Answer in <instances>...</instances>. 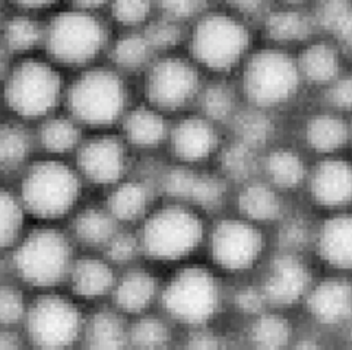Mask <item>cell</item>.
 Instances as JSON below:
<instances>
[{
    "mask_svg": "<svg viewBox=\"0 0 352 350\" xmlns=\"http://www.w3.org/2000/svg\"><path fill=\"white\" fill-rule=\"evenodd\" d=\"M316 2H318V0H274V3L297 6V8H309V9H311Z\"/></svg>",
    "mask_w": 352,
    "mask_h": 350,
    "instance_id": "cell-52",
    "label": "cell"
},
{
    "mask_svg": "<svg viewBox=\"0 0 352 350\" xmlns=\"http://www.w3.org/2000/svg\"><path fill=\"white\" fill-rule=\"evenodd\" d=\"M175 327L166 315L142 314L129 324V346L138 349H166L175 340Z\"/></svg>",
    "mask_w": 352,
    "mask_h": 350,
    "instance_id": "cell-35",
    "label": "cell"
},
{
    "mask_svg": "<svg viewBox=\"0 0 352 350\" xmlns=\"http://www.w3.org/2000/svg\"><path fill=\"white\" fill-rule=\"evenodd\" d=\"M294 142L311 158L351 154V117L309 100L292 115Z\"/></svg>",
    "mask_w": 352,
    "mask_h": 350,
    "instance_id": "cell-14",
    "label": "cell"
},
{
    "mask_svg": "<svg viewBox=\"0 0 352 350\" xmlns=\"http://www.w3.org/2000/svg\"><path fill=\"white\" fill-rule=\"evenodd\" d=\"M318 218L301 200L297 202L272 229L274 248L311 255Z\"/></svg>",
    "mask_w": 352,
    "mask_h": 350,
    "instance_id": "cell-30",
    "label": "cell"
},
{
    "mask_svg": "<svg viewBox=\"0 0 352 350\" xmlns=\"http://www.w3.org/2000/svg\"><path fill=\"white\" fill-rule=\"evenodd\" d=\"M243 105L244 101L236 79L206 76L195 110L227 128Z\"/></svg>",
    "mask_w": 352,
    "mask_h": 350,
    "instance_id": "cell-29",
    "label": "cell"
},
{
    "mask_svg": "<svg viewBox=\"0 0 352 350\" xmlns=\"http://www.w3.org/2000/svg\"><path fill=\"white\" fill-rule=\"evenodd\" d=\"M259 41L253 21L215 2L189 23L184 45L206 76L234 78Z\"/></svg>",
    "mask_w": 352,
    "mask_h": 350,
    "instance_id": "cell-1",
    "label": "cell"
},
{
    "mask_svg": "<svg viewBox=\"0 0 352 350\" xmlns=\"http://www.w3.org/2000/svg\"><path fill=\"white\" fill-rule=\"evenodd\" d=\"M127 143L122 137L98 136L78 148L80 175L97 185H116L129 170Z\"/></svg>",
    "mask_w": 352,
    "mask_h": 350,
    "instance_id": "cell-22",
    "label": "cell"
},
{
    "mask_svg": "<svg viewBox=\"0 0 352 350\" xmlns=\"http://www.w3.org/2000/svg\"><path fill=\"white\" fill-rule=\"evenodd\" d=\"M66 102L79 124L105 127L122 121L129 110L124 76L114 67L88 69L66 91Z\"/></svg>",
    "mask_w": 352,
    "mask_h": 350,
    "instance_id": "cell-6",
    "label": "cell"
},
{
    "mask_svg": "<svg viewBox=\"0 0 352 350\" xmlns=\"http://www.w3.org/2000/svg\"><path fill=\"white\" fill-rule=\"evenodd\" d=\"M261 155L262 152L228 136L214 165L222 177L236 187L259 175Z\"/></svg>",
    "mask_w": 352,
    "mask_h": 350,
    "instance_id": "cell-32",
    "label": "cell"
},
{
    "mask_svg": "<svg viewBox=\"0 0 352 350\" xmlns=\"http://www.w3.org/2000/svg\"><path fill=\"white\" fill-rule=\"evenodd\" d=\"M67 280L78 296L97 299L111 294L117 277L110 261L97 257H84L74 261Z\"/></svg>",
    "mask_w": 352,
    "mask_h": 350,
    "instance_id": "cell-31",
    "label": "cell"
},
{
    "mask_svg": "<svg viewBox=\"0 0 352 350\" xmlns=\"http://www.w3.org/2000/svg\"><path fill=\"white\" fill-rule=\"evenodd\" d=\"M113 19L126 30H142L157 12L155 0H110Z\"/></svg>",
    "mask_w": 352,
    "mask_h": 350,
    "instance_id": "cell-43",
    "label": "cell"
},
{
    "mask_svg": "<svg viewBox=\"0 0 352 350\" xmlns=\"http://www.w3.org/2000/svg\"><path fill=\"white\" fill-rule=\"evenodd\" d=\"M28 307L21 292L9 285H0V325L12 327L25 320Z\"/></svg>",
    "mask_w": 352,
    "mask_h": 350,
    "instance_id": "cell-46",
    "label": "cell"
},
{
    "mask_svg": "<svg viewBox=\"0 0 352 350\" xmlns=\"http://www.w3.org/2000/svg\"><path fill=\"white\" fill-rule=\"evenodd\" d=\"M3 95L10 111L22 119H44L62 101L63 80L50 62L28 58L9 70Z\"/></svg>",
    "mask_w": 352,
    "mask_h": 350,
    "instance_id": "cell-11",
    "label": "cell"
},
{
    "mask_svg": "<svg viewBox=\"0 0 352 350\" xmlns=\"http://www.w3.org/2000/svg\"><path fill=\"white\" fill-rule=\"evenodd\" d=\"M162 282L146 268L135 267L116 280L113 289V301L116 310L123 315L138 317L158 305Z\"/></svg>",
    "mask_w": 352,
    "mask_h": 350,
    "instance_id": "cell-28",
    "label": "cell"
},
{
    "mask_svg": "<svg viewBox=\"0 0 352 350\" xmlns=\"http://www.w3.org/2000/svg\"><path fill=\"white\" fill-rule=\"evenodd\" d=\"M107 41V28L96 12L72 6L58 12L47 23L43 44L53 63L80 67L96 60Z\"/></svg>",
    "mask_w": 352,
    "mask_h": 350,
    "instance_id": "cell-8",
    "label": "cell"
},
{
    "mask_svg": "<svg viewBox=\"0 0 352 350\" xmlns=\"http://www.w3.org/2000/svg\"><path fill=\"white\" fill-rule=\"evenodd\" d=\"M21 346L19 336L8 329L0 330V349H16Z\"/></svg>",
    "mask_w": 352,
    "mask_h": 350,
    "instance_id": "cell-51",
    "label": "cell"
},
{
    "mask_svg": "<svg viewBox=\"0 0 352 350\" xmlns=\"http://www.w3.org/2000/svg\"><path fill=\"white\" fill-rule=\"evenodd\" d=\"M230 282L212 266L187 263L162 282L161 312L184 331L217 327L228 312Z\"/></svg>",
    "mask_w": 352,
    "mask_h": 350,
    "instance_id": "cell-3",
    "label": "cell"
},
{
    "mask_svg": "<svg viewBox=\"0 0 352 350\" xmlns=\"http://www.w3.org/2000/svg\"><path fill=\"white\" fill-rule=\"evenodd\" d=\"M168 117L145 101L136 107H129L120 121L124 142L142 152L166 146L171 126Z\"/></svg>",
    "mask_w": 352,
    "mask_h": 350,
    "instance_id": "cell-27",
    "label": "cell"
},
{
    "mask_svg": "<svg viewBox=\"0 0 352 350\" xmlns=\"http://www.w3.org/2000/svg\"><path fill=\"white\" fill-rule=\"evenodd\" d=\"M15 3L19 9L25 12H35V10H44L56 5L58 0H10Z\"/></svg>",
    "mask_w": 352,
    "mask_h": 350,
    "instance_id": "cell-49",
    "label": "cell"
},
{
    "mask_svg": "<svg viewBox=\"0 0 352 350\" xmlns=\"http://www.w3.org/2000/svg\"><path fill=\"white\" fill-rule=\"evenodd\" d=\"M294 53L310 98L329 85L349 63H352L342 47L331 35L323 32L302 44Z\"/></svg>",
    "mask_w": 352,
    "mask_h": 350,
    "instance_id": "cell-23",
    "label": "cell"
},
{
    "mask_svg": "<svg viewBox=\"0 0 352 350\" xmlns=\"http://www.w3.org/2000/svg\"><path fill=\"white\" fill-rule=\"evenodd\" d=\"M215 2L256 23L274 3V0H215Z\"/></svg>",
    "mask_w": 352,
    "mask_h": 350,
    "instance_id": "cell-48",
    "label": "cell"
},
{
    "mask_svg": "<svg viewBox=\"0 0 352 350\" xmlns=\"http://www.w3.org/2000/svg\"><path fill=\"white\" fill-rule=\"evenodd\" d=\"M318 268L309 254L274 248L254 279L269 308L298 314L319 276Z\"/></svg>",
    "mask_w": 352,
    "mask_h": 350,
    "instance_id": "cell-12",
    "label": "cell"
},
{
    "mask_svg": "<svg viewBox=\"0 0 352 350\" xmlns=\"http://www.w3.org/2000/svg\"><path fill=\"white\" fill-rule=\"evenodd\" d=\"M8 50L3 45H0V80H5L9 72V60H8Z\"/></svg>",
    "mask_w": 352,
    "mask_h": 350,
    "instance_id": "cell-53",
    "label": "cell"
},
{
    "mask_svg": "<svg viewBox=\"0 0 352 350\" xmlns=\"http://www.w3.org/2000/svg\"><path fill=\"white\" fill-rule=\"evenodd\" d=\"M25 213L19 197L6 190H0V250L18 244Z\"/></svg>",
    "mask_w": 352,
    "mask_h": 350,
    "instance_id": "cell-41",
    "label": "cell"
},
{
    "mask_svg": "<svg viewBox=\"0 0 352 350\" xmlns=\"http://www.w3.org/2000/svg\"><path fill=\"white\" fill-rule=\"evenodd\" d=\"M0 23H3L2 22V10H0Z\"/></svg>",
    "mask_w": 352,
    "mask_h": 350,
    "instance_id": "cell-55",
    "label": "cell"
},
{
    "mask_svg": "<svg viewBox=\"0 0 352 350\" xmlns=\"http://www.w3.org/2000/svg\"><path fill=\"white\" fill-rule=\"evenodd\" d=\"M351 154H352V117H351Z\"/></svg>",
    "mask_w": 352,
    "mask_h": 350,
    "instance_id": "cell-54",
    "label": "cell"
},
{
    "mask_svg": "<svg viewBox=\"0 0 352 350\" xmlns=\"http://www.w3.org/2000/svg\"><path fill=\"white\" fill-rule=\"evenodd\" d=\"M30 340L44 349L72 346L84 333L85 320L79 308L65 296L45 294L35 299L25 315Z\"/></svg>",
    "mask_w": 352,
    "mask_h": 350,
    "instance_id": "cell-15",
    "label": "cell"
},
{
    "mask_svg": "<svg viewBox=\"0 0 352 350\" xmlns=\"http://www.w3.org/2000/svg\"><path fill=\"white\" fill-rule=\"evenodd\" d=\"M227 137V128L195 110L171 121L166 146L175 163L204 168L215 162Z\"/></svg>",
    "mask_w": 352,
    "mask_h": 350,
    "instance_id": "cell-16",
    "label": "cell"
},
{
    "mask_svg": "<svg viewBox=\"0 0 352 350\" xmlns=\"http://www.w3.org/2000/svg\"><path fill=\"white\" fill-rule=\"evenodd\" d=\"M160 196L157 181L148 175L126 178L113 185L107 209L120 225H139L157 206Z\"/></svg>",
    "mask_w": 352,
    "mask_h": 350,
    "instance_id": "cell-25",
    "label": "cell"
},
{
    "mask_svg": "<svg viewBox=\"0 0 352 350\" xmlns=\"http://www.w3.org/2000/svg\"><path fill=\"white\" fill-rule=\"evenodd\" d=\"M300 200L318 215L352 209V155L313 159Z\"/></svg>",
    "mask_w": 352,
    "mask_h": 350,
    "instance_id": "cell-17",
    "label": "cell"
},
{
    "mask_svg": "<svg viewBox=\"0 0 352 350\" xmlns=\"http://www.w3.org/2000/svg\"><path fill=\"white\" fill-rule=\"evenodd\" d=\"M298 315L304 325L333 340H341L352 325V276L319 273L301 303Z\"/></svg>",
    "mask_w": 352,
    "mask_h": 350,
    "instance_id": "cell-13",
    "label": "cell"
},
{
    "mask_svg": "<svg viewBox=\"0 0 352 350\" xmlns=\"http://www.w3.org/2000/svg\"><path fill=\"white\" fill-rule=\"evenodd\" d=\"M310 100L326 108L352 117V63Z\"/></svg>",
    "mask_w": 352,
    "mask_h": 350,
    "instance_id": "cell-42",
    "label": "cell"
},
{
    "mask_svg": "<svg viewBox=\"0 0 352 350\" xmlns=\"http://www.w3.org/2000/svg\"><path fill=\"white\" fill-rule=\"evenodd\" d=\"M74 8L88 10V12H97L105 6L110 5V0H72Z\"/></svg>",
    "mask_w": 352,
    "mask_h": 350,
    "instance_id": "cell-50",
    "label": "cell"
},
{
    "mask_svg": "<svg viewBox=\"0 0 352 350\" xmlns=\"http://www.w3.org/2000/svg\"><path fill=\"white\" fill-rule=\"evenodd\" d=\"M80 196L79 174L60 161H40L31 165L22 178L21 203L25 212L54 220L66 216Z\"/></svg>",
    "mask_w": 352,
    "mask_h": 350,
    "instance_id": "cell-9",
    "label": "cell"
},
{
    "mask_svg": "<svg viewBox=\"0 0 352 350\" xmlns=\"http://www.w3.org/2000/svg\"><path fill=\"white\" fill-rule=\"evenodd\" d=\"M297 203L261 175L234 187L230 210L254 224L274 229Z\"/></svg>",
    "mask_w": 352,
    "mask_h": 350,
    "instance_id": "cell-20",
    "label": "cell"
},
{
    "mask_svg": "<svg viewBox=\"0 0 352 350\" xmlns=\"http://www.w3.org/2000/svg\"><path fill=\"white\" fill-rule=\"evenodd\" d=\"M32 140L27 128L6 123L0 126V171L18 170L30 156Z\"/></svg>",
    "mask_w": 352,
    "mask_h": 350,
    "instance_id": "cell-39",
    "label": "cell"
},
{
    "mask_svg": "<svg viewBox=\"0 0 352 350\" xmlns=\"http://www.w3.org/2000/svg\"><path fill=\"white\" fill-rule=\"evenodd\" d=\"M157 51L151 45L142 30H127L111 47V60L114 69L123 75H142L155 60Z\"/></svg>",
    "mask_w": 352,
    "mask_h": 350,
    "instance_id": "cell-33",
    "label": "cell"
},
{
    "mask_svg": "<svg viewBox=\"0 0 352 350\" xmlns=\"http://www.w3.org/2000/svg\"><path fill=\"white\" fill-rule=\"evenodd\" d=\"M187 30H189L187 23L160 14H157L142 28L145 37L151 45L154 47L157 54L177 51L179 47L186 44Z\"/></svg>",
    "mask_w": 352,
    "mask_h": 350,
    "instance_id": "cell-40",
    "label": "cell"
},
{
    "mask_svg": "<svg viewBox=\"0 0 352 350\" xmlns=\"http://www.w3.org/2000/svg\"><path fill=\"white\" fill-rule=\"evenodd\" d=\"M82 337L94 349H120L129 346V324L120 311L101 310L85 321Z\"/></svg>",
    "mask_w": 352,
    "mask_h": 350,
    "instance_id": "cell-34",
    "label": "cell"
},
{
    "mask_svg": "<svg viewBox=\"0 0 352 350\" xmlns=\"http://www.w3.org/2000/svg\"><path fill=\"white\" fill-rule=\"evenodd\" d=\"M107 260L111 264L127 266L135 263L139 257H142V247L138 237V232L117 231L109 244L104 247Z\"/></svg>",
    "mask_w": 352,
    "mask_h": 350,
    "instance_id": "cell-44",
    "label": "cell"
},
{
    "mask_svg": "<svg viewBox=\"0 0 352 350\" xmlns=\"http://www.w3.org/2000/svg\"><path fill=\"white\" fill-rule=\"evenodd\" d=\"M72 244L63 232L40 228L18 241L14 253V268L23 282L50 289L67 280L74 264Z\"/></svg>",
    "mask_w": 352,
    "mask_h": 350,
    "instance_id": "cell-10",
    "label": "cell"
},
{
    "mask_svg": "<svg viewBox=\"0 0 352 350\" xmlns=\"http://www.w3.org/2000/svg\"><path fill=\"white\" fill-rule=\"evenodd\" d=\"M157 12L160 15L180 21L183 23H192L201 16L206 9L215 3V0H155Z\"/></svg>",
    "mask_w": 352,
    "mask_h": 350,
    "instance_id": "cell-45",
    "label": "cell"
},
{
    "mask_svg": "<svg viewBox=\"0 0 352 350\" xmlns=\"http://www.w3.org/2000/svg\"><path fill=\"white\" fill-rule=\"evenodd\" d=\"M205 250L210 266L228 282L252 279L274 251L272 229L226 210L209 224Z\"/></svg>",
    "mask_w": 352,
    "mask_h": 350,
    "instance_id": "cell-4",
    "label": "cell"
},
{
    "mask_svg": "<svg viewBox=\"0 0 352 350\" xmlns=\"http://www.w3.org/2000/svg\"><path fill=\"white\" fill-rule=\"evenodd\" d=\"M311 257L323 272L352 276V209L319 215Z\"/></svg>",
    "mask_w": 352,
    "mask_h": 350,
    "instance_id": "cell-18",
    "label": "cell"
},
{
    "mask_svg": "<svg viewBox=\"0 0 352 350\" xmlns=\"http://www.w3.org/2000/svg\"><path fill=\"white\" fill-rule=\"evenodd\" d=\"M287 117L244 104L227 127L228 136L263 152L285 137Z\"/></svg>",
    "mask_w": 352,
    "mask_h": 350,
    "instance_id": "cell-26",
    "label": "cell"
},
{
    "mask_svg": "<svg viewBox=\"0 0 352 350\" xmlns=\"http://www.w3.org/2000/svg\"><path fill=\"white\" fill-rule=\"evenodd\" d=\"M323 34L331 35L352 62V0L326 23Z\"/></svg>",
    "mask_w": 352,
    "mask_h": 350,
    "instance_id": "cell-47",
    "label": "cell"
},
{
    "mask_svg": "<svg viewBox=\"0 0 352 350\" xmlns=\"http://www.w3.org/2000/svg\"><path fill=\"white\" fill-rule=\"evenodd\" d=\"M259 38L283 49L296 51L320 34L318 19L309 8L272 3L256 22Z\"/></svg>",
    "mask_w": 352,
    "mask_h": 350,
    "instance_id": "cell-21",
    "label": "cell"
},
{
    "mask_svg": "<svg viewBox=\"0 0 352 350\" xmlns=\"http://www.w3.org/2000/svg\"><path fill=\"white\" fill-rule=\"evenodd\" d=\"M40 143L49 154L63 155L75 150L80 145L79 123L70 117H47L40 127Z\"/></svg>",
    "mask_w": 352,
    "mask_h": 350,
    "instance_id": "cell-38",
    "label": "cell"
},
{
    "mask_svg": "<svg viewBox=\"0 0 352 350\" xmlns=\"http://www.w3.org/2000/svg\"><path fill=\"white\" fill-rule=\"evenodd\" d=\"M234 79L244 104L283 117L294 115L310 100L296 53L274 44L257 43Z\"/></svg>",
    "mask_w": 352,
    "mask_h": 350,
    "instance_id": "cell-2",
    "label": "cell"
},
{
    "mask_svg": "<svg viewBox=\"0 0 352 350\" xmlns=\"http://www.w3.org/2000/svg\"><path fill=\"white\" fill-rule=\"evenodd\" d=\"M120 224L109 212V209L88 207L78 213L74 222V235L78 242L89 248H104Z\"/></svg>",
    "mask_w": 352,
    "mask_h": 350,
    "instance_id": "cell-36",
    "label": "cell"
},
{
    "mask_svg": "<svg viewBox=\"0 0 352 350\" xmlns=\"http://www.w3.org/2000/svg\"><path fill=\"white\" fill-rule=\"evenodd\" d=\"M44 28L28 12L12 16L2 23V45L12 54L30 53L44 43Z\"/></svg>",
    "mask_w": 352,
    "mask_h": 350,
    "instance_id": "cell-37",
    "label": "cell"
},
{
    "mask_svg": "<svg viewBox=\"0 0 352 350\" xmlns=\"http://www.w3.org/2000/svg\"><path fill=\"white\" fill-rule=\"evenodd\" d=\"M298 314L266 308L239 324L234 333L237 343L252 349L280 350L294 347L301 320Z\"/></svg>",
    "mask_w": 352,
    "mask_h": 350,
    "instance_id": "cell-24",
    "label": "cell"
},
{
    "mask_svg": "<svg viewBox=\"0 0 352 350\" xmlns=\"http://www.w3.org/2000/svg\"><path fill=\"white\" fill-rule=\"evenodd\" d=\"M208 216L182 202L157 205L140 222L138 237L142 257L154 263H184L202 248L208 237Z\"/></svg>",
    "mask_w": 352,
    "mask_h": 350,
    "instance_id": "cell-5",
    "label": "cell"
},
{
    "mask_svg": "<svg viewBox=\"0 0 352 350\" xmlns=\"http://www.w3.org/2000/svg\"><path fill=\"white\" fill-rule=\"evenodd\" d=\"M311 161L294 140L284 137L262 152L259 175L279 191L298 200L309 177Z\"/></svg>",
    "mask_w": 352,
    "mask_h": 350,
    "instance_id": "cell-19",
    "label": "cell"
},
{
    "mask_svg": "<svg viewBox=\"0 0 352 350\" xmlns=\"http://www.w3.org/2000/svg\"><path fill=\"white\" fill-rule=\"evenodd\" d=\"M145 102L166 113L180 115L196 108L206 75L187 54H158L142 73Z\"/></svg>",
    "mask_w": 352,
    "mask_h": 350,
    "instance_id": "cell-7",
    "label": "cell"
}]
</instances>
